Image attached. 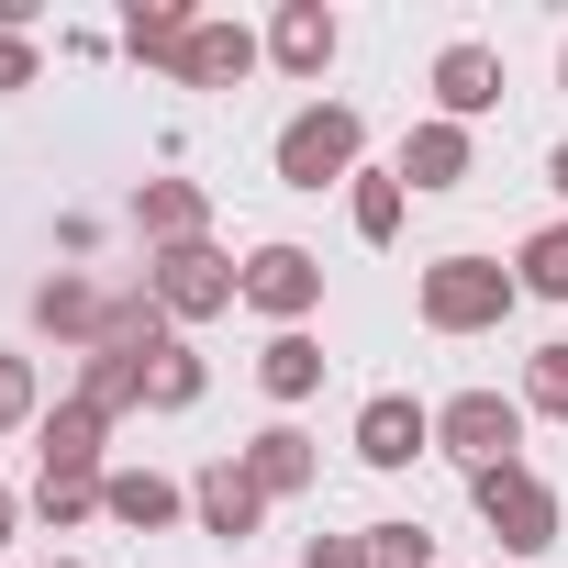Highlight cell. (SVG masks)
<instances>
[{"label":"cell","instance_id":"obj_7","mask_svg":"<svg viewBox=\"0 0 568 568\" xmlns=\"http://www.w3.org/2000/svg\"><path fill=\"white\" fill-rule=\"evenodd\" d=\"M357 457H368V468H413V457H435V402H413V390L357 402Z\"/></svg>","mask_w":568,"mask_h":568},{"label":"cell","instance_id":"obj_17","mask_svg":"<svg viewBox=\"0 0 568 568\" xmlns=\"http://www.w3.org/2000/svg\"><path fill=\"white\" fill-rule=\"evenodd\" d=\"M256 57H267V45H256L245 23H201V34H190V57H179V90H245V79H256Z\"/></svg>","mask_w":568,"mask_h":568},{"label":"cell","instance_id":"obj_5","mask_svg":"<svg viewBox=\"0 0 568 568\" xmlns=\"http://www.w3.org/2000/svg\"><path fill=\"white\" fill-rule=\"evenodd\" d=\"M245 313H267L278 335H313V313H324V256L291 245V234H267V245L245 256Z\"/></svg>","mask_w":568,"mask_h":568},{"label":"cell","instance_id":"obj_10","mask_svg":"<svg viewBox=\"0 0 568 568\" xmlns=\"http://www.w3.org/2000/svg\"><path fill=\"white\" fill-rule=\"evenodd\" d=\"M335 45H346V23L324 12V0H278V23H267V68L278 79H324Z\"/></svg>","mask_w":568,"mask_h":568},{"label":"cell","instance_id":"obj_24","mask_svg":"<svg viewBox=\"0 0 568 568\" xmlns=\"http://www.w3.org/2000/svg\"><path fill=\"white\" fill-rule=\"evenodd\" d=\"M524 413H546V424H568V335H546L535 357H524V390H513Z\"/></svg>","mask_w":568,"mask_h":568},{"label":"cell","instance_id":"obj_21","mask_svg":"<svg viewBox=\"0 0 568 568\" xmlns=\"http://www.w3.org/2000/svg\"><path fill=\"white\" fill-rule=\"evenodd\" d=\"M256 390H267V402H313V390H324V346H313V335H267V346H256Z\"/></svg>","mask_w":568,"mask_h":568},{"label":"cell","instance_id":"obj_1","mask_svg":"<svg viewBox=\"0 0 568 568\" xmlns=\"http://www.w3.org/2000/svg\"><path fill=\"white\" fill-rule=\"evenodd\" d=\"M468 501H479V524H490V546H501V568H524V557H546L557 535H568V501L524 468V457H501V468H468Z\"/></svg>","mask_w":568,"mask_h":568},{"label":"cell","instance_id":"obj_18","mask_svg":"<svg viewBox=\"0 0 568 568\" xmlns=\"http://www.w3.org/2000/svg\"><path fill=\"white\" fill-rule=\"evenodd\" d=\"M190 34H201V12H190V0H134V12H123V57H145V68H168V79H179Z\"/></svg>","mask_w":568,"mask_h":568},{"label":"cell","instance_id":"obj_27","mask_svg":"<svg viewBox=\"0 0 568 568\" xmlns=\"http://www.w3.org/2000/svg\"><path fill=\"white\" fill-rule=\"evenodd\" d=\"M12 424H45V390H34V357H0V435Z\"/></svg>","mask_w":568,"mask_h":568},{"label":"cell","instance_id":"obj_11","mask_svg":"<svg viewBox=\"0 0 568 568\" xmlns=\"http://www.w3.org/2000/svg\"><path fill=\"white\" fill-rule=\"evenodd\" d=\"M190 524H201V535H223V546L267 524V490L245 479V457H212V468L190 479Z\"/></svg>","mask_w":568,"mask_h":568},{"label":"cell","instance_id":"obj_31","mask_svg":"<svg viewBox=\"0 0 568 568\" xmlns=\"http://www.w3.org/2000/svg\"><path fill=\"white\" fill-rule=\"evenodd\" d=\"M546 190H557V201H568V145H557V156H546Z\"/></svg>","mask_w":568,"mask_h":568},{"label":"cell","instance_id":"obj_2","mask_svg":"<svg viewBox=\"0 0 568 568\" xmlns=\"http://www.w3.org/2000/svg\"><path fill=\"white\" fill-rule=\"evenodd\" d=\"M513 302H524V278L501 267V256H435L424 267V291H413V313L435 324V335H490V324H513Z\"/></svg>","mask_w":568,"mask_h":568},{"label":"cell","instance_id":"obj_3","mask_svg":"<svg viewBox=\"0 0 568 568\" xmlns=\"http://www.w3.org/2000/svg\"><path fill=\"white\" fill-rule=\"evenodd\" d=\"M278 179L291 190H346L357 168H368V123H357V101H302L291 123H278Z\"/></svg>","mask_w":568,"mask_h":568},{"label":"cell","instance_id":"obj_23","mask_svg":"<svg viewBox=\"0 0 568 568\" xmlns=\"http://www.w3.org/2000/svg\"><path fill=\"white\" fill-rule=\"evenodd\" d=\"M513 278H524V291H535V302H568V212L524 234V256H513Z\"/></svg>","mask_w":568,"mask_h":568},{"label":"cell","instance_id":"obj_19","mask_svg":"<svg viewBox=\"0 0 568 568\" xmlns=\"http://www.w3.org/2000/svg\"><path fill=\"white\" fill-rule=\"evenodd\" d=\"M68 402H90L101 424L145 413V357H112V346H90V357H79V390H68Z\"/></svg>","mask_w":568,"mask_h":568},{"label":"cell","instance_id":"obj_22","mask_svg":"<svg viewBox=\"0 0 568 568\" xmlns=\"http://www.w3.org/2000/svg\"><path fill=\"white\" fill-rule=\"evenodd\" d=\"M201 390H212V368H201V346L179 335V346L145 368V413H201Z\"/></svg>","mask_w":568,"mask_h":568},{"label":"cell","instance_id":"obj_25","mask_svg":"<svg viewBox=\"0 0 568 568\" xmlns=\"http://www.w3.org/2000/svg\"><path fill=\"white\" fill-rule=\"evenodd\" d=\"M90 513H101V479H34V524L45 535H79Z\"/></svg>","mask_w":568,"mask_h":568},{"label":"cell","instance_id":"obj_20","mask_svg":"<svg viewBox=\"0 0 568 568\" xmlns=\"http://www.w3.org/2000/svg\"><path fill=\"white\" fill-rule=\"evenodd\" d=\"M402 212H413L402 168H357V179H346V223H357V245H390V234H402Z\"/></svg>","mask_w":568,"mask_h":568},{"label":"cell","instance_id":"obj_15","mask_svg":"<svg viewBox=\"0 0 568 568\" xmlns=\"http://www.w3.org/2000/svg\"><path fill=\"white\" fill-rule=\"evenodd\" d=\"M34 446H45V479H112V468H101V446H112V424H101L90 402H45V424H34Z\"/></svg>","mask_w":568,"mask_h":568},{"label":"cell","instance_id":"obj_16","mask_svg":"<svg viewBox=\"0 0 568 568\" xmlns=\"http://www.w3.org/2000/svg\"><path fill=\"white\" fill-rule=\"evenodd\" d=\"M101 513H112L123 535H168V524L190 513V490H179L168 468H112V479H101Z\"/></svg>","mask_w":568,"mask_h":568},{"label":"cell","instance_id":"obj_8","mask_svg":"<svg viewBox=\"0 0 568 568\" xmlns=\"http://www.w3.org/2000/svg\"><path fill=\"white\" fill-rule=\"evenodd\" d=\"M479 112H501V45L457 34L435 57V123H479Z\"/></svg>","mask_w":568,"mask_h":568},{"label":"cell","instance_id":"obj_32","mask_svg":"<svg viewBox=\"0 0 568 568\" xmlns=\"http://www.w3.org/2000/svg\"><path fill=\"white\" fill-rule=\"evenodd\" d=\"M557 90H568V45H557Z\"/></svg>","mask_w":568,"mask_h":568},{"label":"cell","instance_id":"obj_28","mask_svg":"<svg viewBox=\"0 0 568 568\" xmlns=\"http://www.w3.org/2000/svg\"><path fill=\"white\" fill-rule=\"evenodd\" d=\"M45 79V57H34V34H0V101H12V90H34Z\"/></svg>","mask_w":568,"mask_h":568},{"label":"cell","instance_id":"obj_9","mask_svg":"<svg viewBox=\"0 0 568 568\" xmlns=\"http://www.w3.org/2000/svg\"><path fill=\"white\" fill-rule=\"evenodd\" d=\"M101 324H112V291L101 278H79V267H57V278H34V335H57V346H101Z\"/></svg>","mask_w":568,"mask_h":568},{"label":"cell","instance_id":"obj_33","mask_svg":"<svg viewBox=\"0 0 568 568\" xmlns=\"http://www.w3.org/2000/svg\"><path fill=\"white\" fill-rule=\"evenodd\" d=\"M45 568H79V557H45Z\"/></svg>","mask_w":568,"mask_h":568},{"label":"cell","instance_id":"obj_14","mask_svg":"<svg viewBox=\"0 0 568 568\" xmlns=\"http://www.w3.org/2000/svg\"><path fill=\"white\" fill-rule=\"evenodd\" d=\"M134 234H145V256H156V245H201V234H212L201 179H134Z\"/></svg>","mask_w":568,"mask_h":568},{"label":"cell","instance_id":"obj_6","mask_svg":"<svg viewBox=\"0 0 568 568\" xmlns=\"http://www.w3.org/2000/svg\"><path fill=\"white\" fill-rule=\"evenodd\" d=\"M435 446L457 468H501V457H524V402L513 390H457V402H435Z\"/></svg>","mask_w":568,"mask_h":568},{"label":"cell","instance_id":"obj_12","mask_svg":"<svg viewBox=\"0 0 568 568\" xmlns=\"http://www.w3.org/2000/svg\"><path fill=\"white\" fill-rule=\"evenodd\" d=\"M234 457H245V479H256L267 501H302V490L324 479V446H313L302 424H267V435H245Z\"/></svg>","mask_w":568,"mask_h":568},{"label":"cell","instance_id":"obj_30","mask_svg":"<svg viewBox=\"0 0 568 568\" xmlns=\"http://www.w3.org/2000/svg\"><path fill=\"white\" fill-rule=\"evenodd\" d=\"M12 535H23V501H12V490H0V546H12Z\"/></svg>","mask_w":568,"mask_h":568},{"label":"cell","instance_id":"obj_4","mask_svg":"<svg viewBox=\"0 0 568 568\" xmlns=\"http://www.w3.org/2000/svg\"><path fill=\"white\" fill-rule=\"evenodd\" d=\"M145 291H156V313H168V324H212V313H234V302H245V267L201 234V245H156V256H145Z\"/></svg>","mask_w":568,"mask_h":568},{"label":"cell","instance_id":"obj_13","mask_svg":"<svg viewBox=\"0 0 568 568\" xmlns=\"http://www.w3.org/2000/svg\"><path fill=\"white\" fill-rule=\"evenodd\" d=\"M390 168H402V190H457V179L479 168V134H468V123H435V112H424V123L402 134V156H390Z\"/></svg>","mask_w":568,"mask_h":568},{"label":"cell","instance_id":"obj_29","mask_svg":"<svg viewBox=\"0 0 568 568\" xmlns=\"http://www.w3.org/2000/svg\"><path fill=\"white\" fill-rule=\"evenodd\" d=\"M302 568H368V535H313Z\"/></svg>","mask_w":568,"mask_h":568},{"label":"cell","instance_id":"obj_26","mask_svg":"<svg viewBox=\"0 0 568 568\" xmlns=\"http://www.w3.org/2000/svg\"><path fill=\"white\" fill-rule=\"evenodd\" d=\"M368 568H435V535L424 524H368Z\"/></svg>","mask_w":568,"mask_h":568}]
</instances>
